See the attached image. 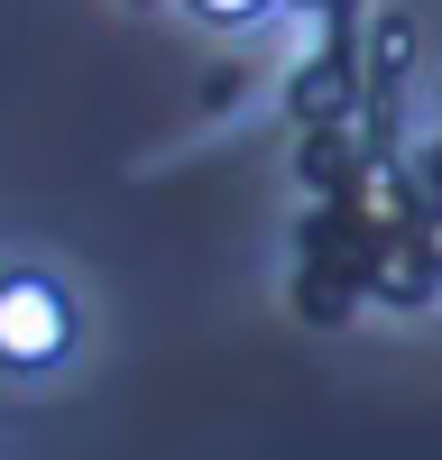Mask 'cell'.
<instances>
[{
    "label": "cell",
    "instance_id": "7a4b0ae2",
    "mask_svg": "<svg viewBox=\"0 0 442 460\" xmlns=\"http://www.w3.org/2000/svg\"><path fill=\"white\" fill-rule=\"evenodd\" d=\"M184 10H194L203 28H258V19L277 10V0H184Z\"/></svg>",
    "mask_w": 442,
    "mask_h": 460
},
{
    "label": "cell",
    "instance_id": "6da1fadb",
    "mask_svg": "<svg viewBox=\"0 0 442 460\" xmlns=\"http://www.w3.org/2000/svg\"><path fill=\"white\" fill-rule=\"evenodd\" d=\"M56 359H74V304L56 277L10 267L0 277V368L10 377H47Z\"/></svg>",
    "mask_w": 442,
    "mask_h": 460
},
{
    "label": "cell",
    "instance_id": "3957f363",
    "mask_svg": "<svg viewBox=\"0 0 442 460\" xmlns=\"http://www.w3.org/2000/svg\"><path fill=\"white\" fill-rule=\"evenodd\" d=\"M433 267H442V221H433Z\"/></svg>",
    "mask_w": 442,
    "mask_h": 460
}]
</instances>
